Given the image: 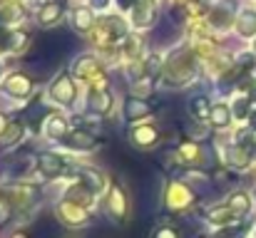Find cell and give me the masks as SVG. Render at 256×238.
Returning <instances> with one entry per match:
<instances>
[{
    "instance_id": "cell-7",
    "label": "cell",
    "mask_w": 256,
    "mask_h": 238,
    "mask_svg": "<svg viewBox=\"0 0 256 238\" xmlns=\"http://www.w3.org/2000/svg\"><path fill=\"white\" fill-rule=\"evenodd\" d=\"M234 219H236V214H234L229 206H226V209L219 206V209H212V211H209V221L216 224V226H226V224H232Z\"/></svg>"
},
{
    "instance_id": "cell-21",
    "label": "cell",
    "mask_w": 256,
    "mask_h": 238,
    "mask_svg": "<svg viewBox=\"0 0 256 238\" xmlns=\"http://www.w3.org/2000/svg\"><path fill=\"white\" fill-rule=\"evenodd\" d=\"M229 159H232V164H236V166H246V164H249V154L242 152V147L232 149V152H229Z\"/></svg>"
},
{
    "instance_id": "cell-3",
    "label": "cell",
    "mask_w": 256,
    "mask_h": 238,
    "mask_svg": "<svg viewBox=\"0 0 256 238\" xmlns=\"http://www.w3.org/2000/svg\"><path fill=\"white\" fill-rule=\"evenodd\" d=\"M40 171L48 179H55V176H60L65 171V161L60 157H55V154H42L40 157Z\"/></svg>"
},
{
    "instance_id": "cell-14",
    "label": "cell",
    "mask_w": 256,
    "mask_h": 238,
    "mask_svg": "<svg viewBox=\"0 0 256 238\" xmlns=\"http://www.w3.org/2000/svg\"><path fill=\"white\" fill-rule=\"evenodd\" d=\"M60 12H62L60 5H48V7L40 12V22H42V25H52V22H58Z\"/></svg>"
},
{
    "instance_id": "cell-23",
    "label": "cell",
    "mask_w": 256,
    "mask_h": 238,
    "mask_svg": "<svg viewBox=\"0 0 256 238\" xmlns=\"http://www.w3.org/2000/svg\"><path fill=\"white\" fill-rule=\"evenodd\" d=\"M160 67H162V57H160V55H152V57L147 60V72H150V75H157Z\"/></svg>"
},
{
    "instance_id": "cell-1",
    "label": "cell",
    "mask_w": 256,
    "mask_h": 238,
    "mask_svg": "<svg viewBox=\"0 0 256 238\" xmlns=\"http://www.w3.org/2000/svg\"><path fill=\"white\" fill-rule=\"evenodd\" d=\"M60 216H62V221H68L70 226H80V224L87 221L85 209H82L80 204H75V201H65V204L60 206Z\"/></svg>"
},
{
    "instance_id": "cell-9",
    "label": "cell",
    "mask_w": 256,
    "mask_h": 238,
    "mask_svg": "<svg viewBox=\"0 0 256 238\" xmlns=\"http://www.w3.org/2000/svg\"><path fill=\"white\" fill-rule=\"evenodd\" d=\"M189 201H192V194L182 184H172V196H170L172 206H186Z\"/></svg>"
},
{
    "instance_id": "cell-16",
    "label": "cell",
    "mask_w": 256,
    "mask_h": 238,
    "mask_svg": "<svg viewBox=\"0 0 256 238\" xmlns=\"http://www.w3.org/2000/svg\"><path fill=\"white\" fill-rule=\"evenodd\" d=\"M122 206H124V199H122L120 189H112V194H110V211L114 216H122Z\"/></svg>"
},
{
    "instance_id": "cell-12",
    "label": "cell",
    "mask_w": 256,
    "mask_h": 238,
    "mask_svg": "<svg viewBox=\"0 0 256 238\" xmlns=\"http://www.w3.org/2000/svg\"><path fill=\"white\" fill-rule=\"evenodd\" d=\"M22 134V124L20 122H10L5 129H2V144H15Z\"/></svg>"
},
{
    "instance_id": "cell-26",
    "label": "cell",
    "mask_w": 256,
    "mask_h": 238,
    "mask_svg": "<svg viewBox=\"0 0 256 238\" xmlns=\"http://www.w3.org/2000/svg\"><path fill=\"white\" fill-rule=\"evenodd\" d=\"M38 2H52V0H38Z\"/></svg>"
},
{
    "instance_id": "cell-5",
    "label": "cell",
    "mask_w": 256,
    "mask_h": 238,
    "mask_svg": "<svg viewBox=\"0 0 256 238\" xmlns=\"http://www.w3.org/2000/svg\"><path fill=\"white\" fill-rule=\"evenodd\" d=\"M68 144L72 149H94L97 147V142H94V137L90 132H72L70 139H68Z\"/></svg>"
},
{
    "instance_id": "cell-2",
    "label": "cell",
    "mask_w": 256,
    "mask_h": 238,
    "mask_svg": "<svg viewBox=\"0 0 256 238\" xmlns=\"http://www.w3.org/2000/svg\"><path fill=\"white\" fill-rule=\"evenodd\" d=\"M50 94H52V99H58V102H72V99H75V84H72V79L60 77L52 84Z\"/></svg>"
},
{
    "instance_id": "cell-25",
    "label": "cell",
    "mask_w": 256,
    "mask_h": 238,
    "mask_svg": "<svg viewBox=\"0 0 256 238\" xmlns=\"http://www.w3.org/2000/svg\"><path fill=\"white\" fill-rule=\"evenodd\" d=\"M252 127H254V129H256V112H254V114H252Z\"/></svg>"
},
{
    "instance_id": "cell-18",
    "label": "cell",
    "mask_w": 256,
    "mask_h": 238,
    "mask_svg": "<svg viewBox=\"0 0 256 238\" xmlns=\"http://www.w3.org/2000/svg\"><path fill=\"white\" fill-rule=\"evenodd\" d=\"M179 154H182L184 161H199V157H202V152H199L196 144H184V147L179 149Z\"/></svg>"
},
{
    "instance_id": "cell-10",
    "label": "cell",
    "mask_w": 256,
    "mask_h": 238,
    "mask_svg": "<svg viewBox=\"0 0 256 238\" xmlns=\"http://www.w3.org/2000/svg\"><path fill=\"white\" fill-rule=\"evenodd\" d=\"M209 117H212V122H214L216 127H226V124H229V119H232L229 107H224V104H214V107H212V112H209Z\"/></svg>"
},
{
    "instance_id": "cell-24",
    "label": "cell",
    "mask_w": 256,
    "mask_h": 238,
    "mask_svg": "<svg viewBox=\"0 0 256 238\" xmlns=\"http://www.w3.org/2000/svg\"><path fill=\"white\" fill-rule=\"evenodd\" d=\"M154 238H179V234H176L174 229H170V226H164V229H160V231L154 234Z\"/></svg>"
},
{
    "instance_id": "cell-8",
    "label": "cell",
    "mask_w": 256,
    "mask_h": 238,
    "mask_svg": "<svg viewBox=\"0 0 256 238\" xmlns=\"http://www.w3.org/2000/svg\"><path fill=\"white\" fill-rule=\"evenodd\" d=\"M236 216H244L246 211H249V206H252V201H249V196L246 194H234L232 199H229V204H226Z\"/></svg>"
},
{
    "instance_id": "cell-13",
    "label": "cell",
    "mask_w": 256,
    "mask_h": 238,
    "mask_svg": "<svg viewBox=\"0 0 256 238\" xmlns=\"http://www.w3.org/2000/svg\"><path fill=\"white\" fill-rule=\"evenodd\" d=\"M154 137H157V132H154L152 127L137 129V132H134V142H137L140 147H152V144H154Z\"/></svg>"
},
{
    "instance_id": "cell-4",
    "label": "cell",
    "mask_w": 256,
    "mask_h": 238,
    "mask_svg": "<svg viewBox=\"0 0 256 238\" xmlns=\"http://www.w3.org/2000/svg\"><path fill=\"white\" fill-rule=\"evenodd\" d=\"M154 20V2L152 0H140L134 7V25H150Z\"/></svg>"
},
{
    "instance_id": "cell-15",
    "label": "cell",
    "mask_w": 256,
    "mask_h": 238,
    "mask_svg": "<svg viewBox=\"0 0 256 238\" xmlns=\"http://www.w3.org/2000/svg\"><path fill=\"white\" fill-rule=\"evenodd\" d=\"M75 25H78L80 30H90V27H92V12L85 10V7H78V10H75Z\"/></svg>"
},
{
    "instance_id": "cell-19",
    "label": "cell",
    "mask_w": 256,
    "mask_h": 238,
    "mask_svg": "<svg viewBox=\"0 0 256 238\" xmlns=\"http://www.w3.org/2000/svg\"><path fill=\"white\" fill-rule=\"evenodd\" d=\"M45 132H48V137H52V139H60V137H65V129H62V122L55 117V119H50V124L45 127Z\"/></svg>"
},
{
    "instance_id": "cell-11",
    "label": "cell",
    "mask_w": 256,
    "mask_h": 238,
    "mask_svg": "<svg viewBox=\"0 0 256 238\" xmlns=\"http://www.w3.org/2000/svg\"><path fill=\"white\" fill-rule=\"evenodd\" d=\"M254 30H256V12H252V10L242 12V17H239V32L242 35H254Z\"/></svg>"
},
{
    "instance_id": "cell-20",
    "label": "cell",
    "mask_w": 256,
    "mask_h": 238,
    "mask_svg": "<svg viewBox=\"0 0 256 238\" xmlns=\"http://www.w3.org/2000/svg\"><path fill=\"white\" fill-rule=\"evenodd\" d=\"M140 114H147V107H144L142 102L132 99V102L127 104V119H137Z\"/></svg>"
},
{
    "instance_id": "cell-22",
    "label": "cell",
    "mask_w": 256,
    "mask_h": 238,
    "mask_svg": "<svg viewBox=\"0 0 256 238\" xmlns=\"http://www.w3.org/2000/svg\"><path fill=\"white\" fill-rule=\"evenodd\" d=\"M192 109H194V114H196L199 119H204V117L209 114V104H206V99H196V102L192 104Z\"/></svg>"
},
{
    "instance_id": "cell-6",
    "label": "cell",
    "mask_w": 256,
    "mask_h": 238,
    "mask_svg": "<svg viewBox=\"0 0 256 238\" xmlns=\"http://www.w3.org/2000/svg\"><path fill=\"white\" fill-rule=\"evenodd\" d=\"M232 10H234V5H232V2H226V7H224V5H216V7H214V12H212L209 17H212V22H214L216 27H229Z\"/></svg>"
},
{
    "instance_id": "cell-17",
    "label": "cell",
    "mask_w": 256,
    "mask_h": 238,
    "mask_svg": "<svg viewBox=\"0 0 256 238\" xmlns=\"http://www.w3.org/2000/svg\"><path fill=\"white\" fill-rule=\"evenodd\" d=\"M28 87H30V84H28V77H22V75H15L12 82L8 84V89H10L12 94H25V92H28Z\"/></svg>"
}]
</instances>
